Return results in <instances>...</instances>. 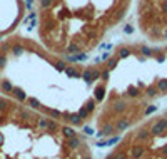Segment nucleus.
<instances>
[{"instance_id":"obj_4","label":"nucleus","mask_w":167,"mask_h":159,"mask_svg":"<svg viewBox=\"0 0 167 159\" xmlns=\"http://www.w3.org/2000/svg\"><path fill=\"white\" fill-rule=\"evenodd\" d=\"M104 159H167V109L125 132Z\"/></svg>"},{"instance_id":"obj_2","label":"nucleus","mask_w":167,"mask_h":159,"mask_svg":"<svg viewBox=\"0 0 167 159\" xmlns=\"http://www.w3.org/2000/svg\"><path fill=\"white\" fill-rule=\"evenodd\" d=\"M132 0H39L40 44L70 62H82L125 18Z\"/></svg>"},{"instance_id":"obj_1","label":"nucleus","mask_w":167,"mask_h":159,"mask_svg":"<svg viewBox=\"0 0 167 159\" xmlns=\"http://www.w3.org/2000/svg\"><path fill=\"white\" fill-rule=\"evenodd\" d=\"M102 70L70 62L25 37L0 42V94L35 112L85 131L97 116Z\"/></svg>"},{"instance_id":"obj_3","label":"nucleus","mask_w":167,"mask_h":159,"mask_svg":"<svg viewBox=\"0 0 167 159\" xmlns=\"http://www.w3.org/2000/svg\"><path fill=\"white\" fill-rule=\"evenodd\" d=\"M89 154L82 131L0 94V159H84Z\"/></svg>"}]
</instances>
